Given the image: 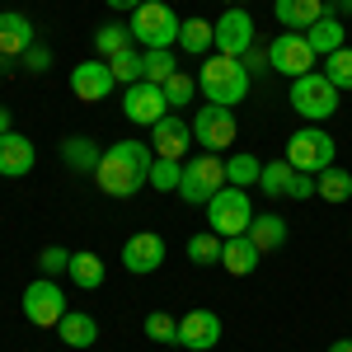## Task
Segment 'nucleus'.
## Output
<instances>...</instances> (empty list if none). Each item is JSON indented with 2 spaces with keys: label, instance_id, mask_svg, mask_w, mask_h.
Returning <instances> with one entry per match:
<instances>
[{
  "label": "nucleus",
  "instance_id": "obj_10",
  "mask_svg": "<svg viewBox=\"0 0 352 352\" xmlns=\"http://www.w3.org/2000/svg\"><path fill=\"white\" fill-rule=\"evenodd\" d=\"M268 61H272L277 76H292V80H300V76L315 71V52H310L305 33H277L272 47H268Z\"/></svg>",
  "mask_w": 352,
  "mask_h": 352
},
{
  "label": "nucleus",
  "instance_id": "obj_4",
  "mask_svg": "<svg viewBox=\"0 0 352 352\" xmlns=\"http://www.w3.org/2000/svg\"><path fill=\"white\" fill-rule=\"evenodd\" d=\"M292 109L305 118V122H329L333 113H338V89L329 85L324 71H310V76H300V80H292Z\"/></svg>",
  "mask_w": 352,
  "mask_h": 352
},
{
  "label": "nucleus",
  "instance_id": "obj_29",
  "mask_svg": "<svg viewBox=\"0 0 352 352\" xmlns=\"http://www.w3.org/2000/svg\"><path fill=\"white\" fill-rule=\"evenodd\" d=\"M122 47H132V28L127 24H99L94 28V56H118Z\"/></svg>",
  "mask_w": 352,
  "mask_h": 352
},
{
  "label": "nucleus",
  "instance_id": "obj_8",
  "mask_svg": "<svg viewBox=\"0 0 352 352\" xmlns=\"http://www.w3.org/2000/svg\"><path fill=\"white\" fill-rule=\"evenodd\" d=\"M24 315H28V324H38V329L61 324V315H66V292L56 287V277H38V282L24 287Z\"/></svg>",
  "mask_w": 352,
  "mask_h": 352
},
{
  "label": "nucleus",
  "instance_id": "obj_3",
  "mask_svg": "<svg viewBox=\"0 0 352 352\" xmlns=\"http://www.w3.org/2000/svg\"><path fill=\"white\" fill-rule=\"evenodd\" d=\"M132 43H141L146 52H155V47H179V28H184V19L169 10V5H160V0H146L141 10H132Z\"/></svg>",
  "mask_w": 352,
  "mask_h": 352
},
{
  "label": "nucleus",
  "instance_id": "obj_16",
  "mask_svg": "<svg viewBox=\"0 0 352 352\" xmlns=\"http://www.w3.org/2000/svg\"><path fill=\"white\" fill-rule=\"evenodd\" d=\"M221 343V315L217 310H188L179 320V348L188 352H212Z\"/></svg>",
  "mask_w": 352,
  "mask_h": 352
},
{
  "label": "nucleus",
  "instance_id": "obj_41",
  "mask_svg": "<svg viewBox=\"0 0 352 352\" xmlns=\"http://www.w3.org/2000/svg\"><path fill=\"white\" fill-rule=\"evenodd\" d=\"M240 61H244V71H249V76H263V71H272L268 52H258V47H249V52H244Z\"/></svg>",
  "mask_w": 352,
  "mask_h": 352
},
{
  "label": "nucleus",
  "instance_id": "obj_9",
  "mask_svg": "<svg viewBox=\"0 0 352 352\" xmlns=\"http://www.w3.org/2000/svg\"><path fill=\"white\" fill-rule=\"evenodd\" d=\"M192 141H202V151L221 155L226 146H235V113L226 104H202L192 118Z\"/></svg>",
  "mask_w": 352,
  "mask_h": 352
},
{
  "label": "nucleus",
  "instance_id": "obj_46",
  "mask_svg": "<svg viewBox=\"0 0 352 352\" xmlns=\"http://www.w3.org/2000/svg\"><path fill=\"white\" fill-rule=\"evenodd\" d=\"M10 66H14V61H10V56L0 52V76H5V71H10Z\"/></svg>",
  "mask_w": 352,
  "mask_h": 352
},
{
  "label": "nucleus",
  "instance_id": "obj_25",
  "mask_svg": "<svg viewBox=\"0 0 352 352\" xmlns=\"http://www.w3.org/2000/svg\"><path fill=\"white\" fill-rule=\"evenodd\" d=\"M66 277L80 287V292H94V287H104V258L99 254H71V268H66Z\"/></svg>",
  "mask_w": 352,
  "mask_h": 352
},
{
  "label": "nucleus",
  "instance_id": "obj_17",
  "mask_svg": "<svg viewBox=\"0 0 352 352\" xmlns=\"http://www.w3.org/2000/svg\"><path fill=\"white\" fill-rule=\"evenodd\" d=\"M38 164V151L24 132H5L0 136V179H24Z\"/></svg>",
  "mask_w": 352,
  "mask_h": 352
},
{
  "label": "nucleus",
  "instance_id": "obj_5",
  "mask_svg": "<svg viewBox=\"0 0 352 352\" xmlns=\"http://www.w3.org/2000/svg\"><path fill=\"white\" fill-rule=\"evenodd\" d=\"M333 136L324 132V127H315V122H305L300 132L287 136V164L292 169H300V174H320V169H329L333 164Z\"/></svg>",
  "mask_w": 352,
  "mask_h": 352
},
{
  "label": "nucleus",
  "instance_id": "obj_34",
  "mask_svg": "<svg viewBox=\"0 0 352 352\" xmlns=\"http://www.w3.org/2000/svg\"><path fill=\"white\" fill-rule=\"evenodd\" d=\"M324 76L329 85L343 94V89H352V47H338L333 56H324Z\"/></svg>",
  "mask_w": 352,
  "mask_h": 352
},
{
  "label": "nucleus",
  "instance_id": "obj_45",
  "mask_svg": "<svg viewBox=\"0 0 352 352\" xmlns=\"http://www.w3.org/2000/svg\"><path fill=\"white\" fill-rule=\"evenodd\" d=\"M5 132H14V127H10V113L0 109V136H5Z\"/></svg>",
  "mask_w": 352,
  "mask_h": 352
},
{
  "label": "nucleus",
  "instance_id": "obj_22",
  "mask_svg": "<svg viewBox=\"0 0 352 352\" xmlns=\"http://www.w3.org/2000/svg\"><path fill=\"white\" fill-rule=\"evenodd\" d=\"M56 338H61L66 348H94V338H99V324H94V315L66 310V315H61V324H56Z\"/></svg>",
  "mask_w": 352,
  "mask_h": 352
},
{
  "label": "nucleus",
  "instance_id": "obj_40",
  "mask_svg": "<svg viewBox=\"0 0 352 352\" xmlns=\"http://www.w3.org/2000/svg\"><path fill=\"white\" fill-rule=\"evenodd\" d=\"M287 197L292 202H305V197H315V174H292V184H287Z\"/></svg>",
  "mask_w": 352,
  "mask_h": 352
},
{
  "label": "nucleus",
  "instance_id": "obj_28",
  "mask_svg": "<svg viewBox=\"0 0 352 352\" xmlns=\"http://www.w3.org/2000/svg\"><path fill=\"white\" fill-rule=\"evenodd\" d=\"M258 174H263V160H258V155H249V151H240V155H230V160H226V184H235V188H254V184H258Z\"/></svg>",
  "mask_w": 352,
  "mask_h": 352
},
{
  "label": "nucleus",
  "instance_id": "obj_14",
  "mask_svg": "<svg viewBox=\"0 0 352 352\" xmlns=\"http://www.w3.org/2000/svg\"><path fill=\"white\" fill-rule=\"evenodd\" d=\"M249 47H254V19H249V10L230 5L217 19V52L221 56H244Z\"/></svg>",
  "mask_w": 352,
  "mask_h": 352
},
{
  "label": "nucleus",
  "instance_id": "obj_24",
  "mask_svg": "<svg viewBox=\"0 0 352 352\" xmlns=\"http://www.w3.org/2000/svg\"><path fill=\"white\" fill-rule=\"evenodd\" d=\"M244 235L258 244L263 254H272V249H282V244H287V221H282V217H258V212H254V221H249V230H244Z\"/></svg>",
  "mask_w": 352,
  "mask_h": 352
},
{
  "label": "nucleus",
  "instance_id": "obj_31",
  "mask_svg": "<svg viewBox=\"0 0 352 352\" xmlns=\"http://www.w3.org/2000/svg\"><path fill=\"white\" fill-rule=\"evenodd\" d=\"M141 66H146V80L151 85H164L174 71H179V61H174V47H155V52H141Z\"/></svg>",
  "mask_w": 352,
  "mask_h": 352
},
{
  "label": "nucleus",
  "instance_id": "obj_13",
  "mask_svg": "<svg viewBox=\"0 0 352 352\" xmlns=\"http://www.w3.org/2000/svg\"><path fill=\"white\" fill-rule=\"evenodd\" d=\"M160 263H164V240L155 235V230L127 235V244H122V268L132 272V277H151Z\"/></svg>",
  "mask_w": 352,
  "mask_h": 352
},
{
  "label": "nucleus",
  "instance_id": "obj_39",
  "mask_svg": "<svg viewBox=\"0 0 352 352\" xmlns=\"http://www.w3.org/2000/svg\"><path fill=\"white\" fill-rule=\"evenodd\" d=\"M19 61H24V71H33V76H43V71L52 66V52H47L43 43H33V47H28V52L19 56Z\"/></svg>",
  "mask_w": 352,
  "mask_h": 352
},
{
  "label": "nucleus",
  "instance_id": "obj_38",
  "mask_svg": "<svg viewBox=\"0 0 352 352\" xmlns=\"http://www.w3.org/2000/svg\"><path fill=\"white\" fill-rule=\"evenodd\" d=\"M38 268H43V277H61V272L71 268V249H61V244H47V249L38 254Z\"/></svg>",
  "mask_w": 352,
  "mask_h": 352
},
{
  "label": "nucleus",
  "instance_id": "obj_35",
  "mask_svg": "<svg viewBox=\"0 0 352 352\" xmlns=\"http://www.w3.org/2000/svg\"><path fill=\"white\" fill-rule=\"evenodd\" d=\"M160 89H164V104H169V109H184V104H192V89H197V80H192L188 71H174V76H169Z\"/></svg>",
  "mask_w": 352,
  "mask_h": 352
},
{
  "label": "nucleus",
  "instance_id": "obj_47",
  "mask_svg": "<svg viewBox=\"0 0 352 352\" xmlns=\"http://www.w3.org/2000/svg\"><path fill=\"white\" fill-rule=\"evenodd\" d=\"M160 5H169V0H160Z\"/></svg>",
  "mask_w": 352,
  "mask_h": 352
},
{
  "label": "nucleus",
  "instance_id": "obj_11",
  "mask_svg": "<svg viewBox=\"0 0 352 352\" xmlns=\"http://www.w3.org/2000/svg\"><path fill=\"white\" fill-rule=\"evenodd\" d=\"M164 89L160 85H151V80H136V85H127L122 89V118L127 122H136V127H155L164 118Z\"/></svg>",
  "mask_w": 352,
  "mask_h": 352
},
{
  "label": "nucleus",
  "instance_id": "obj_27",
  "mask_svg": "<svg viewBox=\"0 0 352 352\" xmlns=\"http://www.w3.org/2000/svg\"><path fill=\"white\" fill-rule=\"evenodd\" d=\"M179 47L192 56L212 52L217 47V24H207V19H184V28H179Z\"/></svg>",
  "mask_w": 352,
  "mask_h": 352
},
{
  "label": "nucleus",
  "instance_id": "obj_2",
  "mask_svg": "<svg viewBox=\"0 0 352 352\" xmlns=\"http://www.w3.org/2000/svg\"><path fill=\"white\" fill-rule=\"evenodd\" d=\"M249 85L254 76L244 71L240 56H207L202 61V94H207V104H226V109H235L244 104V94H249Z\"/></svg>",
  "mask_w": 352,
  "mask_h": 352
},
{
  "label": "nucleus",
  "instance_id": "obj_44",
  "mask_svg": "<svg viewBox=\"0 0 352 352\" xmlns=\"http://www.w3.org/2000/svg\"><path fill=\"white\" fill-rule=\"evenodd\" d=\"M329 352H352V338H338V343H329Z\"/></svg>",
  "mask_w": 352,
  "mask_h": 352
},
{
  "label": "nucleus",
  "instance_id": "obj_20",
  "mask_svg": "<svg viewBox=\"0 0 352 352\" xmlns=\"http://www.w3.org/2000/svg\"><path fill=\"white\" fill-rule=\"evenodd\" d=\"M272 14H277V24H287L292 33H296V28H315L320 24V19L329 14V5L324 0H277Z\"/></svg>",
  "mask_w": 352,
  "mask_h": 352
},
{
  "label": "nucleus",
  "instance_id": "obj_32",
  "mask_svg": "<svg viewBox=\"0 0 352 352\" xmlns=\"http://www.w3.org/2000/svg\"><path fill=\"white\" fill-rule=\"evenodd\" d=\"M221 249H226V240L217 230H207V235H192L188 240V258L197 268H212V263H221Z\"/></svg>",
  "mask_w": 352,
  "mask_h": 352
},
{
  "label": "nucleus",
  "instance_id": "obj_15",
  "mask_svg": "<svg viewBox=\"0 0 352 352\" xmlns=\"http://www.w3.org/2000/svg\"><path fill=\"white\" fill-rule=\"evenodd\" d=\"M188 146H192V122L174 118V113H164L160 122L151 127V151H155V160H184Z\"/></svg>",
  "mask_w": 352,
  "mask_h": 352
},
{
  "label": "nucleus",
  "instance_id": "obj_12",
  "mask_svg": "<svg viewBox=\"0 0 352 352\" xmlns=\"http://www.w3.org/2000/svg\"><path fill=\"white\" fill-rule=\"evenodd\" d=\"M113 66L104 61V56H89V61H80L76 71H71V94L80 99V104H99V99H109L113 94Z\"/></svg>",
  "mask_w": 352,
  "mask_h": 352
},
{
  "label": "nucleus",
  "instance_id": "obj_37",
  "mask_svg": "<svg viewBox=\"0 0 352 352\" xmlns=\"http://www.w3.org/2000/svg\"><path fill=\"white\" fill-rule=\"evenodd\" d=\"M179 179H184V160H155L151 164V188L155 192H179Z\"/></svg>",
  "mask_w": 352,
  "mask_h": 352
},
{
  "label": "nucleus",
  "instance_id": "obj_7",
  "mask_svg": "<svg viewBox=\"0 0 352 352\" xmlns=\"http://www.w3.org/2000/svg\"><path fill=\"white\" fill-rule=\"evenodd\" d=\"M249 221H254V202H249V188H235V184H226V188L207 202V226L217 230L221 240H230V235H244L249 230Z\"/></svg>",
  "mask_w": 352,
  "mask_h": 352
},
{
  "label": "nucleus",
  "instance_id": "obj_1",
  "mask_svg": "<svg viewBox=\"0 0 352 352\" xmlns=\"http://www.w3.org/2000/svg\"><path fill=\"white\" fill-rule=\"evenodd\" d=\"M151 164H155V151L146 141H113L94 169V184L109 197H136L141 188H151Z\"/></svg>",
  "mask_w": 352,
  "mask_h": 352
},
{
  "label": "nucleus",
  "instance_id": "obj_21",
  "mask_svg": "<svg viewBox=\"0 0 352 352\" xmlns=\"http://www.w3.org/2000/svg\"><path fill=\"white\" fill-rule=\"evenodd\" d=\"M305 43H310V52H315V56H333L338 47H348V28H343V19L324 14L315 28H305Z\"/></svg>",
  "mask_w": 352,
  "mask_h": 352
},
{
  "label": "nucleus",
  "instance_id": "obj_30",
  "mask_svg": "<svg viewBox=\"0 0 352 352\" xmlns=\"http://www.w3.org/2000/svg\"><path fill=\"white\" fill-rule=\"evenodd\" d=\"M109 66H113V80L122 85H136V80H146V66H141V52L136 47H122L118 56H109Z\"/></svg>",
  "mask_w": 352,
  "mask_h": 352
},
{
  "label": "nucleus",
  "instance_id": "obj_6",
  "mask_svg": "<svg viewBox=\"0 0 352 352\" xmlns=\"http://www.w3.org/2000/svg\"><path fill=\"white\" fill-rule=\"evenodd\" d=\"M226 188V160L212 155V151H202L197 160L184 164V179H179V197L192 202V207H207L217 192Z\"/></svg>",
  "mask_w": 352,
  "mask_h": 352
},
{
  "label": "nucleus",
  "instance_id": "obj_19",
  "mask_svg": "<svg viewBox=\"0 0 352 352\" xmlns=\"http://www.w3.org/2000/svg\"><path fill=\"white\" fill-rule=\"evenodd\" d=\"M258 263H263V249L249 240V235H230V240H226V249H221V268L235 272V277H249Z\"/></svg>",
  "mask_w": 352,
  "mask_h": 352
},
{
  "label": "nucleus",
  "instance_id": "obj_36",
  "mask_svg": "<svg viewBox=\"0 0 352 352\" xmlns=\"http://www.w3.org/2000/svg\"><path fill=\"white\" fill-rule=\"evenodd\" d=\"M141 329H146V338H151V343H179V320H174V315H164V310H151Z\"/></svg>",
  "mask_w": 352,
  "mask_h": 352
},
{
  "label": "nucleus",
  "instance_id": "obj_26",
  "mask_svg": "<svg viewBox=\"0 0 352 352\" xmlns=\"http://www.w3.org/2000/svg\"><path fill=\"white\" fill-rule=\"evenodd\" d=\"M315 197H324V202H348L352 197V174L338 169V164L320 169V174H315Z\"/></svg>",
  "mask_w": 352,
  "mask_h": 352
},
{
  "label": "nucleus",
  "instance_id": "obj_33",
  "mask_svg": "<svg viewBox=\"0 0 352 352\" xmlns=\"http://www.w3.org/2000/svg\"><path fill=\"white\" fill-rule=\"evenodd\" d=\"M292 164H287V155L282 160H272V164H263V174H258V188L268 192V197H287V184H292Z\"/></svg>",
  "mask_w": 352,
  "mask_h": 352
},
{
  "label": "nucleus",
  "instance_id": "obj_42",
  "mask_svg": "<svg viewBox=\"0 0 352 352\" xmlns=\"http://www.w3.org/2000/svg\"><path fill=\"white\" fill-rule=\"evenodd\" d=\"M104 5H109V10H127V14H132V10H141V5H146V0H104Z\"/></svg>",
  "mask_w": 352,
  "mask_h": 352
},
{
  "label": "nucleus",
  "instance_id": "obj_23",
  "mask_svg": "<svg viewBox=\"0 0 352 352\" xmlns=\"http://www.w3.org/2000/svg\"><path fill=\"white\" fill-rule=\"evenodd\" d=\"M61 160L71 164L76 174H94L99 160H104V151H99L89 136H66V141H61Z\"/></svg>",
  "mask_w": 352,
  "mask_h": 352
},
{
  "label": "nucleus",
  "instance_id": "obj_18",
  "mask_svg": "<svg viewBox=\"0 0 352 352\" xmlns=\"http://www.w3.org/2000/svg\"><path fill=\"white\" fill-rule=\"evenodd\" d=\"M33 43H38L33 38V19L19 14V10H0V52L10 56V61H19Z\"/></svg>",
  "mask_w": 352,
  "mask_h": 352
},
{
  "label": "nucleus",
  "instance_id": "obj_43",
  "mask_svg": "<svg viewBox=\"0 0 352 352\" xmlns=\"http://www.w3.org/2000/svg\"><path fill=\"white\" fill-rule=\"evenodd\" d=\"M324 5H333L338 14H352V0H324Z\"/></svg>",
  "mask_w": 352,
  "mask_h": 352
}]
</instances>
